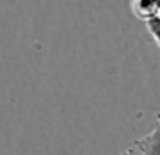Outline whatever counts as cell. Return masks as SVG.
I'll return each instance as SVG.
<instances>
[{
  "label": "cell",
  "mask_w": 160,
  "mask_h": 155,
  "mask_svg": "<svg viewBox=\"0 0 160 155\" xmlns=\"http://www.w3.org/2000/svg\"><path fill=\"white\" fill-rule=\"evenodd\" d=\"M147 31L160 48V17H153L150 21H147Z\"/></svg>",
  "instance_id": "obj_2"
},
{
  "label": "cell",
  "mask_w": 160,
  "mask_h": 155,
  "mask_svg": "<svg viewBox=\"0 0 160 155\" xmlns=\"http://www.w3.org/2000/svg\"><path fill=\"white\" fill-rule=\"evenodd\" d=\"M155 7H157V17H160V0L155 2Z\"/></svg>",
  "instance_id": "obj_4"
},
{
  "label": "cell",
  "mask_w": 160,
  "mask_h": 155,
  "mask_svg": "<svg viewBox=\"0 0 160 155\" xmlns=\"http://www.w3.org/2000/svg\"><path fill=\"white\" fill-rule=\"evenodd\" d=\"M135 150L142 155H160V116L150 133L135 140Z\"/></svg>",
  "instance_id": "obj_1"
},
{
  "label": "cell",
  "mask_w": 160,
  "mask_h": 155,
  "mask_svg": "<svg viewBox=\"0 0 160 155\" xmlns=\"http://www.w3.org/2000/svg\"><path fill=\"white\" fill-rule=\"evenodd\" d=\"M121 155H138V152H136L135 148H128V150H124Z\"/></svg>",
  "instance_id": "obj_3"
}]
</instances>
